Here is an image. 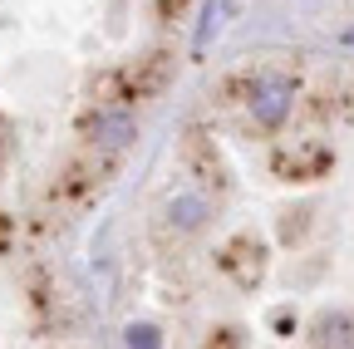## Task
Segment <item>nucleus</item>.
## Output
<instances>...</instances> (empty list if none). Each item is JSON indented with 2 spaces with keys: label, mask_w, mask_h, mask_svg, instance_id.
I'll return each mask as SVG.
<instances>
[{
  "label": "nucleus",
  "mask_w": 354,
  "mask_h": 349,
  "mask_svg": "<svg viewBox=\"0 0 354 349\" xmlns=\"http://www.w3.org/2000/svg\"><path fill=\"white\" fill-rule=\"evenodd\" d=\"M290 104H295V89H290L286 79H261V84H251V113H256L261 128H281L286 113H290Z\"/></svg>",
  "instance_id": "f257e3e1"
},
{
  "label": "nucleus",
  "mask_w": 354,
  "mask_h": 349,
  "mask_svg": "<svg viewBox=\"0 0 354 349\" xmlns=\"http://www.w3.org/2000/svg\"><path fill=\"white\" fill-rule=\"evenodd\" d=\"M183 167L192 172L197 182H207V187H221V178H227V172H221L216 148H212L202 133H187V138H183Z\"/></svg>",
  "instance_id": "f03ea898"
},
{
  "label": "nucleus",
  "mask_w": 354,
  "mask_h": 349,
  "mask_svg": "<svg viewBox=\"0 0 354 349\" xmlns=\"http://www.w3.org/2000/svg\"><path fill=\"white\" fill-rule=\"evenodd\" d=\"M94 138H99V148H128L133 138H138V123H133V113L128 109H104L99 113V123H94Z\"/></svg>",
  "instance_id": "7ed1b4c3"
},
{
  "label": "nucleus",
  "mask_w": 354,
  "mask_h": 349,
  "mask_svg": "<svg viewBox=\"0 0 354 349\" xmlns=\"http://www.w3.org/2000/svg\"><path fill=\"white\" fill-rule=\"evenodd\" d=\"M207 216H212V202H207L202 192H177V197L167 202V222H172L177 232H202Z\"/></svg>",
  "instance_id": "20e7f679"
},
{
  "label": "nucleus",
  "mask_w": 354,
  "mask_h": 349,
  "mask_svg": "<svg viewBox=\"0 0 354 349\" xmlns=\"http://www.w3.org/2000/svg\"><path fill=\"white\" fill-rule=\"evenodd\" d=\"M315 344H320V349H354V325H349V315H325V320L315 325Z\"/></svg>",
  "instance_id": "39448f33"
},
{
  "label": "nucleus",
  "mask_w": 354,
  "mask_h": 349,
  "mask_svg": "<svg viewBox=\"0 0 354 349\" xmlns=\"http://www.w3.org/2000/svg\"><path fill=\"white\" fill-rule=\"evenodd\" d=\"M227 10H232V0H207L202 6V25H197V50H207L212 45V35L227 25Z\"/></svg>",
  "instance_id": "423d86ee"
},
{
  "label": "nucleus",
  "mask_w": 354,
  "mask_h": 349,
  "mask_svg": "<svg viewBox=\"0 0 354 349\" xmlns=\"http://www.w3.org/2000/svg\"><path fill=\"white\" fill-rule=\"evenodd\" d=\"M123 339H128V349H162V330H158V325H148V320L128 325V330H123Z\"/></svg>",
  "instance_id": "0eeeda50"
},
{
  "label": "nucleus",
  "mask_w": 354,
  "mask_h": 349,
  "mask_svg": "<svg viewBox=\"0 0 354 349\" xmlns=\"http://www.w3.org/2000/svg\"><path fill=\"white\" fill-rule=\"evenodd\" d=\"M207 349H246V339H241V330H212Z\"/></svg>",
  "instance_id": "6e6552de"
}]
</instances>
